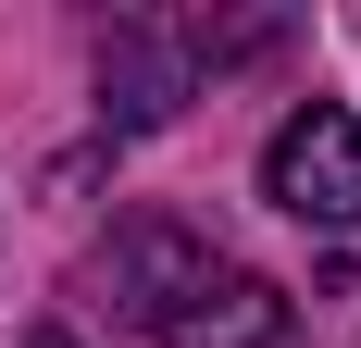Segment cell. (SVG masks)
<instances>
[{
  "mask_svg": "<svg viewBox=\"0 0 361 348\" xmlns=\"http://www.w3.org/2000/svg\"><path fill=\"white\" fill-rule=\"evenodd\" d=\"M262 199L287 211V224H312V237H349L361 224V112L299 100L287 125L262 137Z\"/></svg>",
  "mask_w": 361,
  "mask_h": 348,
  "instance_id": "1",
  "label": "cell"
},
{
  "mask_svg": "<svg viewBox=\"0 0 361 348\" xmlns=\"http://www.w3.org/2000/svg\"><path fill=\"white\" fill-rule=\"evenodd\" d=\"M162 348H287V286L237 274V261H200V274L149 311Z\"/></svg>",
  "mask_w": 361,
  "mask_h": 348,
  "instance_id": "2",
  "label": "cell"
},
{
  "mask_svg": "<svg viewBox=\"0 0 361 348\" xmlns=\"http://www.w3.org/2000/svg\"><path fill=\"white\" fill-rule=\"evenodd\" d=\"M200 63H187V25H100V125L149 137V125H175Z\"/></svg>",
  "mask_w": 361,
  "mask_h": 348,
  "instance_id": "3",
  "label": "cell"
},
{
  "mask_svg": "<svg viewBox=\"0 0 361 348\" xmlns=\"http://www.w3.org/2000/svg\"><path fill=\"white\" fill-rule=\"evenodd\" d=\"M200 261H212V249L187 237V224H125V237H112L100 261H87V286H100V299H112L125 323H149V311H162V299H175L187 274H200Z\"/></svg>",
  "mask_w": 361,
  "mask_h": 348,
  "instance_id": "4",
  "label": "cell"
},
{
  "mask_svg": "<svg viewBox=\"0 0 361 348\" xmlns=\"http://www.w3.org/2000/svg\"><path fill=\"white\" fill-rule=\"evenodd\" d=\"M25 348H75V323H37V336H25Z\"/></svg>",
  "mask_w": 361,
  "mask_h": 348,
  "instance_id": "5",
  "label": "cell"
}]
</instances>
